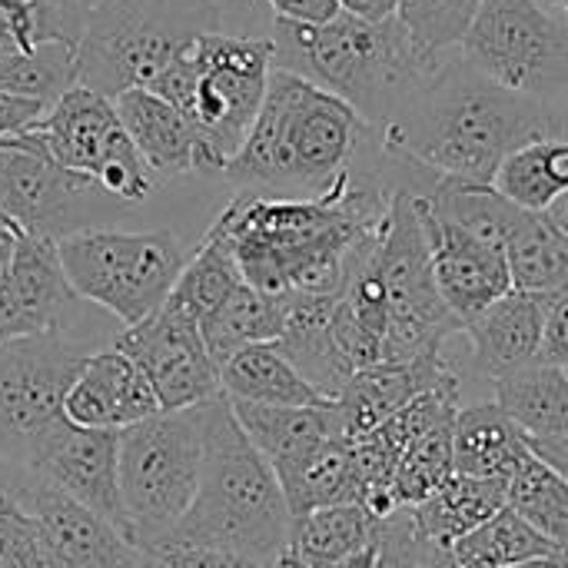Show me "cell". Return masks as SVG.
<instances>
[{"label":"cell","instance_id":"obj_1","mask_svg":"<svg viewBox=\"0 0 568 568\" xmlns=\"http://www.w3.org/2000/svg\"><path fill=\"white\" fill-rule=\"evenodd\" d=\"M556 136H562V120L549 100L496 83L463 53L439 57L426 83L379 130L386 153L469 183H496L516 150Z\"/></svg>","mask_w":568,"mask_h":568},{"label":"cell","instance_id":"obj_2","mask_svg":"<svg viewBox=\"0 0 568 568\" xmlns=\"http://www.w3.org/2000/svg\"><path fill=\"white\" fill-rule=\"evenodd\" d=\"M373 126L329 90L273 67L260 116L226 163L236 193L316 200L359 160Z\"/></svg>","mask_w":568,"mask_h":568},{"label":"cell","instance_id":"obj_3","mask_svg":"<svg viewBox=\"0 0 568 568\" xmlns=\"http://www.w3.org/2000/svg\"><path fill=\"white\" fill-rule=\"evenodd\" d=\"M270 40L273 67L329 90L373 130H386L439 63L413 43L399 17L363 20L343 10L326 23L276 17Z\"/></svg>","mask_w":568,"mask_h":568},{"label":"cell","instance_id":"obj_4","mask_svg":"<svg viewBox=\"0 0 568 568\" xmlns=\"http://www.w3.org/2000/svg\"><path fill=\"white\" fill-rule=\"evenodd\" d=\"M290 523L283 486L236 423L230 399L220 393L203 403L200 489L163 546H203L260 568H276L290 549Z\"/></svg>","mask_w":568,"mask_h":568},{"label":"cell","instance_id":"obj_5","mask_svg":"<svg viewBox=\"0 0 568 568\" xmlns=\"http://www.w3.org/2000/svg\"><path fill=\"white\" fill-rule=\"evenodd\" d=\"M216 0H100L77 43V83L116 100L156 77L203 33L220 30Z\"/></svg>","mask_w":568,"mask_h":568},{"label":"cell","instance_id":"obj_6","mask_svg":"<svg viewBox=\"0 0 568 568\" xmlns=\"http://www.w3.org/2000/svg\"><path fill=\"white\" fill-rule=\"evenodd\" d=\"M270 77V37H230L213 30L196 37L146 90L180 106L226 170L260 116Z\"/></svg>","mask_w":568,"mask_h":568},{"label":"cell","instance_id":"obj_7","mask_svg":"<svg viewBox=\"0 0 568 568\" xmlns=\"http://www.w3.org/2000/svg\"><path fill=\"white\" fill-rule=\"evenodd\" d=\"M203 469V406L160 413L120 433V499L136 549L163 546L190 513Z\"/></svg>","mask_w":568,"mask_h":568},{"label":"cell","instance_id":"obj_8","mask_svg":"<svg viewBox=\"0 0 568 568\" xmlns=\"http://www.w3.org/2000/svg\"><path fill=\"white\" fill-rule=\"evenodd\" d=\"M70 290L113 313L123 326L153 316L173 293L186 253L170 230H80L57 243Z\"/></svg>","mask_w":568,"mask_h":568},{"label":"cell","instance_id":"obj_9","mask_svg":"<svg viewBox=\"0 0 568 568\" xmlns=\"http://www.w3.org/2000/svg\"><path fill=\"white\" fill-rule=\"evenodd\" d=\"M369 266L383 283L389 313L383 366H406L426 356H439L446 339L463 333V323L439 296L416 193L399 190L393 196L389 216L369 253Z\"/></svg>","mask_w":568,"mask_h":568},{"label":"cell","instance_id":"obj_10","mask_svg":"<svg viewBox=\"0 0 568 568\" xmlns=\"http://www.w3.org/2000/svg\"><path fill=\"white\" fill-rule=\"evenodd\" d=\"M90 353L63 333L0 346V459L30 473L70 423L63 399Z\"/></svg>","mask_w":568,"mask_h":568},{"label":"cell","instance_id":"obj_11","mask_svg":"<svg viewBox=\"0 0 568 568\" xmlns=\"http://www.w3.org/2000/svg\"><path fill=\"white\" fill-rule=\"evenodd\" d=\"M33 133L60 166L93 180L116 203H143L156 186V176L140 160L116 113V103L83 83L50 103Z\"/></svg>","mask_w":568,"mask_h":568},{"label":"cell","instance_id":"obj_12","mask_svg":"<svg viewBox=\"0 0 568 568\" xmlns=\"http://www.w3.org/2000/svg\"><path fill=\"white\" fill-rule=\"evenodd\" d=\"M463 57L496 83L549 100L568 83V23L539 0H483Z\"/></svg>","mask_w":568,"mask_h":568},{"label":"cell","instance_id":"obj_13","mask_svg":"<svg viewBox=\"0 0 568 568\" xmlns=\"http://www.w3.org/2000/svg\"><path fill=\"white\" fill-rule=\"evenodd\" d=\"M106 196L93 180L60 166L37 133L0 150V220L17 236L60 243L80 230H93Z\"/></svg>","mask_w":568,"mask_h":568},{"label":"cell","instance_id":"obj_14","mask_svg":"<svg viewBox=\"0 0 568 568\" xmlns=\"http://www.w3.org/2000/svg\"><path fill=\"white\" fill-rule=\"evenodd\" d=\"M113 349L126 353L146 373L163 413L193 409L223 393L220 366L203 343L200 323L170 300L143 323L123 326Z\"/></svg>","mask_w":568,"mask_h":568},{"label":"cell","instance_id":"obj_15","mask_svg":"<svg viewBox=\"0 0 568 568\" xmlns=\"http://www.w3.org/2000/svg\"><path fill=\"white\" fill-rule=\"evenodd\" d=\"M416 206H419V216L426 226L439 296L449 306V313L466 326L483 310H489L496 300L513 293V273H509L506 250L433 216L419 196H416Z\"/></svg>","mask_w":568,"mask_h":568},{"label":"cell","instance_id":"obj_16","mask_svg":"<svg viewBox=\"0 0 568 568\" xmlns=\"http://www.w3.org/2000/svg\"><path fill=\"white\" fill-rule=\"evenodd\" d=\"M30 476L77 499L80 506L93 509L97 516L110 519L126 532V516L120 499V433L80 429L67 423L50 439Z\"/></svg>","mask_w":568,"mask_h":568},{"label":"cell","instance_id":"obj_17","mask_svg":"<svg viewBox=\"0 0 568 568\" xmlns=\"http://www.w3.org/2000/svg\"><path fill=\"white\" fill-rule=\"evenodd\" d=\"M163 406L146 373L120 349L90 353L63 399V416L80 429L123 433L160 416Z\"/></svg>","mask_w":568,"mask_h":568},{"label":"cell","instance_id":"obj_18","mask_svg":"<svg viewBox=\"0 0 568 568\" xmlns=\"http://www.w3.org/2000/svg\"><path fill=\"white\" fill-rule=\"evenodd\" d=\"M77 293L70 290L57 243L17 236L13 266L0 286V346L60 333Z\"/></svg>","mask_w":568,"mask_h":568},{"label":"cell","instance_id":"obj_19","mask_svg":"<svg viewBox=\"0 0 568 568\" xmlns=\"http://www.w3.org/2000/svg\"><path fill=\"white\" fill-rule=\"evenodd\" d=\"M116 113L153 176H183V173H223L220 156L186 120L180 106L163 100L146 87L120 93Z\"/></svg>","mask_w":568,"mask_h":568},{"label":"cell","instance_id":"obj_20","mask_svg":"<svg viewBox=\"0 0 568 568\" xmlns=\"http://www.w3.org/2000/svg\"><path fill=\"white\" fill-rule=\"evenodd\" d=\"M27 513L63 568H136L143 559L120 526L43 483H33Z\"/></svg>","mask_w":568,"mask_h":568},{"label":"cell","instance_id":"obj_21","mask_svg":"<svg viewBox=\"0 0 568 568\" xmlns=\"http://www.w3.org/2000/svg\"><path fill=\"white\" fill-rule=\"evenodd\" d=\"M459 373L449 366V359L439 356H426L406 366H369V369H356L353 379L343 386V393L333 399L336 409V423L346 443H359L369 433H376L379 426H386L403 406H409L419 393L443 386L449 379H456Z\"/></svg>","mask_w":568,"mask_h":568},{"label":"cell","instance_id":"obj_22","mask_svg":"<svg viewBox=\"0 0 568 568\" xmlns=\"http://www.w3.org/2000/svg\"><path fill=\"white\" fill-rule=\"evenodd\" d=\"M476 376L496 383L539 359L542 296L513 290L463 326Z\"/></svg>","mask_w":568,"mask_h":568},{"label":"cell","instance_id":"obj_23","mask_svg":"<svg viewBox=\"0 0 568 568\" xmlns=\"http://www.w3.org/2000/svg\"><path fill=\"white\" fill-rule=\"evenodd\" d=\"M339 296H283V329L276 346L303 373V379L323 396L336 399L353 379L356 366L346 359L333 336V310Z\"/></svg>","mask_w":568,"mask_h":568},{"label":"cell","instance_id":"obj_24","mask_svg":"<svg viewBox=\"0 0 568 568\" xmlns=\"http://www.w3.org/2000/svg\"><path fill=\"white\" fill-rule=\"evenodd\" d=\"M529 453V439L496 399L459 406L453 423V456L459 476L509 483Z\"/></svg>","mask_w":568,"mask_h":568},{"label":"cell","instance_id":"obj_25","mask_svg":"<svg viewBox=\"0 0 568 568\" xmlns=\"http://www.w3.org/2000/svg\"><path fill=\"white\" fill-rule=\"evenodd\" d=\"M230 409L260 456L273 466V473L293 466L306 453H313L326 439H343L333 403L313 409H290V406H256L230 399Z\"/></svg>","mask_w":568,"mask_h":568},{"label":"cell","instance_id":"obj_26","mask_svg":"<svg viewBox=\"0 0 568 568\" xmlns=\"http://www.w3.org/2000/svg\"><path fill=\"white\" fill-rule=\"evenodd\" d=\"M220 386L226 399L256 403V406H290V409H313L326 406L303 373L283 356L276 343H260L236 353L230 363L220 366Z\"/></svg>","mask_w":568,"mask_h":568},{"label":"cell","instance_id":"obj_27","mask_svg":"<svg viewBox=\"0 0 568 568\" xmlns=\"http://www.w3.org/2000/svg\"><path fill=\"white\" fill-rule=\"evenodd\" d=\"M506 496H509V483L503 479H476L456 473L436 496L413 506V516L429 546L453 552L459 539H466L483 523H489L499 509H506Z\"/></svg>","mask_w":568,"mask_h":568},{"label":"cell","instance_id":"obj_28","mask_svg":"<svg viewBox=\"0 0 568 568\" xmlns=\"http://www.w3.org/2000/svg\"><path fill=\"white\" fill-rule=\"evenodd\" d=\"M496 386V403L526 439H556L568 433V373L562 366L529 363Z\"/></svg>","mask_w":568,"mask_h":568},{"label":"cell","instance_id":"obj_29","mask_svg":"<svg viewBox=\"0 0 568 568\" xmlns=\"http://www.w3.org/2000/svg\"><path fill=\"white\" fill-rule=\"evenodd\" d=\"M426 210L486 243H496L506 250L516 223L523 220V206H516L496 183H469V180H449L439 176L433 186L419 193Z\"/></svg>","mask_w":568,"mask_h":568},{"label":"cell","instance_id":"obj_30","mask_svg":"<svg viewBox=\"0 0 568 568\" xmlns=\"http://www.w3.org/2000/svg\"><path fill=\"white\" fill-rule=\"evenodd\" d=\"M379 519L359 503H339L293 516L290 523V556L310 568H336L346 556L373 542Z\"/></svg>","mask_w":568,"mask_h":568},{"label":"cell","instance_id":"obj_31","mask_svg":"<svg viewBox=\"0 0 568 568\" xmlns=\"http://www.w3.org/2000/svg\"><path fill=\"white\" fill-rule=\"evenodd\" d=\"M290 516H303L313 509L356 503V463H353V443L346 439H326L293 466L276 473Z\"/></svg>","mask_w":568,"mask_h":568},{"label":"cell","instance_id":"obj_32","mask_svg":"<svg viewBox=\"0 0 568 568\" xmlns=\"http://www.w3.org/2000/svg\"><path fill=\"white\" fill-rule=\"evenodd\" d=\"M506 260L513 290L532 296H556L568 290V236L549 220V213H523L506 243Z\"/></svg>","mask_w":568,"mask_h":568},{"label":"cell","instance_id":"obj_33","mask_svg":"<svg viewBox=\"0 0 568 568\" xmlns=\"http://www.w3.org/2000/svg\"><path fill=\"white\" fill-rule=\"evenodd\" d=\"M283 329V300L266 296L243 283L230 300H223L203 323V343L213 356L216 366L230 363L236 353L260 346V343H276Z\"/></svg>","mask_w":568,"mask_h":568},{"label":"cell","instance_id":"obj_34","mask_svg":"<svg viewBox=\"0 0 568 568\" xmlns=\"http://www.w3.org/2000/svg\"><path fill=\"white\" fill-rule=\"evenodd\" d=\"M449 556L459 568H513L566 552H559L539 529H532L516 509L506 506L476 532L459 539Z\"/></svg>","mask_w":568,"mask_h":568},{"label":"cell","instance_id":"obj_35","mask_svg":"<svg viewBox=\"0 0 568 568\" xmlns=\"http://www.w3.org/2000/svg\"><path fill=\"white\" fill-rule=\"evenodd\" d=\"M243 283H246L243 270H240L226 236H220L216 230H206V236L200 240V246L186 260V266H183V273L170 293V303H176L196 323H203Z\"/></svg>","mask_w":568,"mask_h":568},{"label":"cell","instance_id":"obj_36","mask_svg":"<svg viewBox=\"0 0 568 568\" xmlns=\"http://www.w3.org/2000/svg\"><path fill=\"white\" fill-rule=\"evenodd\" d=\"M496 186L523 210L546 213L568 193V143L562 136L516 150L496 173Z\"/></svg>","mask_w":568,"mask_h":568},{"label":"cell","instance_id":"obj_37","mask_svg":"<svg viewBox=\"0 0 568 568\" xmlns=\"http://www.w3.org/2000/svg\"><path fill=\"white\" fill-rule=\"evenodd\" d=\"M506 506L516 509L532 529H539L559 552L568 556V483L536 453H529L516 466Z\"/></svg>","mask_w":568,"mask_h":568},{"label":"cell","instance_id":"obj_38","mask_svg":"<svg viewBox=\"0 0 568 568\" xmlns=\"http://www.w3.org/2000/svg\"><path fill=\"white\" fill-rule=\"evenodd\" d=\"M70 87H77V47L73 43H40L30 50L0 47V90L57 103Z\"/></svg>","mask_w":568,"mask_h":568},{"label":"cell","instance_id":"obj_39","mask_svg":"<svg viewBox=\"0 0 568 568\" xmlns=\"http://www.w3.org/2000/svg\"><path fill=\"white\" fill-rule=\"evenodd\" d=\"M87 13L77 0H0V47L80 43Z\"/></svg>","mask_w":568,"mask_h":568},{"label":"cell","instance_id":"obj_40","mask_svg":"<svg viewBox=\"0 0 568 568\" xmlns=\"http://www.w3.org/2000/svg\"><path fill=\"white\" fill-rule=\"evenodd\" d=\"M456 423V419H453ZM453 423L429 429L419 436L396 469V503L419 506L429 496H436L453 476H456V456H453Z\"/></svg>","mask_w":568,"mask_h":568},{"label":"cell","instance_id":"obj_41","mask_svg":"<svg viewBox=\"0 0 568 568\" xmlns=\"http://www.w3.org/2000/svg\"><path fill=\"white\" fill-rule=\"evenodd\" d=\"M483 0H399L396 17L426 57H443L469 33Z\"/></svg>","mask_w":568,"mask_h":568},{"label":"cell","instance_id":"obj_42","mask_svg":"<svg viewBox=\"0 0 568 568\" xmlns=\"http://www.w3.org/2000/svg\"><path fill=\"white\" fill-rule=\"evenodd\" d=\"M433 552H443V549L423 539L413 506H403L393 516L379 519V566L376 568H426Z\"/></svg>","mask_w":568,"mask_h":568},{"label":"cell","instance_id":"obj_43","mask_svg":"<svg viewBox=\"0 0 568 568\" xmlns=\"http://www.w3.org/2000/svg\"><path fill=\"white\" fill-rule=\"evenodd\" d=\"M0 568H63L27 509L0 523Z\"/></svg>","mask_w":568,"mask_h":568},{"label":"cell","instance_id":"obj_44","mask_svg":"<svg viewBox=\"0 0 568 568\" xmlns=\"http://www.w3.org/2000/svg\"><path fill=\"white\" fill-rule=\"evenodd\" d=\"M546 366H568V290L542 296V343L539 359Z\"/></svg>","mask_w":568,"mask_h":568},{"label":"cell","instance_id":"obj_45","mask_svg":"<svg viewBox=\"0 0 568 568\" xmlns=\"http://www.w3.org/2000/svg\"><path fill=\"white\" fill-rule=\"evenodd\" d=\"M150 556L163 568H260L240 556L203 549V546H160V549H150Z\"/></svg>","mask_w":568,"mask_h":568},{"label":"cell","instance_id":"obj_46","mask_svg":"<svg viewBox=\"0 0 568 568\" xmlns=\"http://www.w3.org/2000/svg\"><path fill=\"white\" fill-rule=\"evenodd\" d=\"M47 110L50 106L40 100H27V97L0 90V140H20L33 133Z\"/></svg>","mask_w":568,"mask_h":568},{"label":"cell","instance_id":"obj_47","mask_svg":"<svg viewBox=\"0 0 568 568\" xmlns=\"http://www.w3.org/2000/svg\"><path fill=\"white\" fill-rule=\"evenodd\" d=\"M33 483H37V479H33L30 473H23V469H17V466H10V463L0 459V523H3L10 513L27 509Z\"/></svg>","mask_w":568,"mask_h":568},{"label":"cell","instance_id":"obj_48","mask_svg":"<svg viewBox=\"0 0 568 568\" xmlns=\"http://www.w3.org/2000/svg\"><path fill=\"white\" fill-rule=\"evenodd\" d=\"M276 17L283 20H300V23H326L339 13L336 0H266Z\"/></svg>","mask_w":568,"mask_h":568},{"label":"cell","instance_id":"obj_49","mask_svg":"<svg viewBox=\"0 0 568 568\" xmlns=\"http://www.w3.org/2000/svg\"><path fill=\"white\" fill-rule=\"evenodd\" d=\"M529 449L568 483V433L556 439H529Z\"/></svg>","mask_w":568,"mask_h":568},{"label":"cell","instance_id":"obj_50","mask_svg":"<svg viewBox=\"0 0 568 568\" xmlns=\"http://www.w3.org/2000/svg\"><path fill=\"white\" fill-rule=\"evenodd\" d=\"M343 13H353V17H363V20H386V17H396V7L399 0H336Z\"/></svg>","mask_w":568,"mask_h":568},{"label":"cell","instance_id":"obj_51","mask_svg":"<svg viewBox=\"0 0 568 568\" xmlns=\"http://www.w3.org/2000/svg\"><path fill=\"white\" fill-rule=\"evenodd\" d=\"M379 566V532H376V539L373 542H366L363 549H356L353 556H346L343 562L336 568H376Z\"/></svg>","mask_w":568,"mask_h":568},{"label":"cell","instance_id":"obj_52","mask_svg":"<svg viewBox=\"0 0 568 568\" xmlns=\"http://www.w3.org/2000/svg\"><path fill=\"white\" fill-rule=\"evenodd\" d=\"M13 256H17V233L10 226H0V286L13 266Z\"/></svg>","mask_w":568,"mask_h":568},{"label":"cell","instance_id":"obj_53","mask_svg":"<svg viewBox=\"0 0 568 568\" xmlns=\"http://www.w3.org/2000/svg\"><path fill=\"white\" fill-rule=\"evenodd\" d=\"M546 213H549V220H552V223H556V226H559V230L568 236V193L566 196H559Z\"/></svg>","mask_w":568,"mask_h":568},{"label":"cell","instance_id":"obj_54","mask_svg":"<svg viewBox=\"0 0 568 568\" xmlns=\"http://www.w3.org/2000/svg\"><path fill=\"white\" fill-rule=\"evenodd\" d=\"M513 568H568V556H549V559H536V562H526V566Z\"/></svg>","mask_w":568,"mask_h":568},{"label":"cell","instance_id":"obj_55","mask_svg":"<svg viewBox=\"0 0 568 568\" xmlns=\"http://www.w3.org/2000/svg\"><path fill=\"white\" fill-rule=\"evenodd\" d=\"M426 568H459L453 562V556L449 552H433V559L426 562Z\"/></svg>","mask_w":568,"mask_h":568},{"label":"cell","instance_id":"obj_56","mask_svg":"<svg viewBox=\"0 0 568 568\" xmlns=\"http://www.w3.org/2000/svg\"><path fill=\"white\" fill-rule=\"evenodd\" d=\"M276 568H310V566H303V562H300V559H293V556H290V552H286V556H283V559H280V562H276Z\"/></svg>","mask_w":568,"mask_h":568},{"label":"cell","instance_id":"obj_57","mask_svg":"<svg viewBox=\"0 0 568 568\" xmlns=\"http://www.w3.org/2000/svg\"><path fill=\"white\" fill-rule=\"evenodd\" d=\"M136 568H163V566H160V562H156V559H153L150 552H143V559H140V566H136Z\"/></svg>","mask_w":568,"mask_h":568},{"label":"cell","instance_id":"obj_58","mask_svg":"<svg viewBox=\"0 0 568 568\" xmlns=\"http://www.w3.org/2000/svg\"><path fill=\"white\" fill-rule=\"evenodd\" d=\"M77 3H80V7H83V10H93V7H97V3H100V0H77Z\"/></svg>","mask_w":568,"mask_h":568},{"label":"cell","instance_id":"obj_59","mask_svg":"<svg viewBox=\"0 0 568 568\" xmlns=\"http://www.w3.org/2000/svg\"><path fill=\"white\" fill-rule=\"evenodd\" d=\"M559 7H562V10H566V13H568V0H559Z\"/></svg>","mask_w":568,"mask_h":568},{"label":"cell","instance_id":"obj_60","mask_svg":"<svg viewBox=\"0 0 568 568\" xmlns=\"http://www.w3.org/2000/svg\"><path fill=\"white\" fill-rule=\"evenodd\" d=\"M0 226H3V220H0Z\"/></svg>","mask_w":568,"mask_h":568},{"label":"cell","instance_id":"obj_61","mask_svg":"<svg viewBox=\"0 0 568 568\" xmlns=\"http://www.w3.org/2000/svg\"><path fill=\"white\" fill-rule=\"evenodd\" d=\"M566 373H568V366H566Z\"/></svg>","mask_w":568,"mask_h":568}]
</instances>
